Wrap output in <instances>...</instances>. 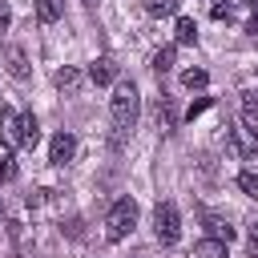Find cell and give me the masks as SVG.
Returning <instances> with one entry per match:
<instances>
[{
	"label": "cell",
	"instance_id": "obj_1",
	"mask_svg": "<svg viewBox=\"0 0 258 258\" xmlns=\"http://www.w3.org/2000/svg\"><path fill=\"white\" fill-rule=\"evenodd\" d=\"M109 113H113L117 133H129V129L137 125V117H141V93H137L133 81H121V85L113 89V97H109Z\"/></svg>",
	"mask_w": 258,
	"mask_h": 258
},
{
	"label": "cell",
	"instance_id": "obj_2",
	"mask_svg": "<svg viewBox=\"0 0 258 258\" xmlns=\"http://www.w3.org/2000/svg\"><path fill=\"white\" fill-rule=\"evenodd\" d=\"M133 226H137V202L133 198H117L113 210H109V218H105V238L121 242V238L133 234Z\"/></svg>",
	"mask_w": 258,
	"mask_h": 258
},
{
	"label": "cell",
	"instance_id": "obj_3",
	"mask_svg": "<svg viewBox=\"0 0 258 258\" xmlns=\"http://www.w3.org/2000/svg\"><path fill=\"white\" fill-rule=\"evenodd\" d=\"M153 234H157V242H177L181 238V218H177V206L173 202H161L157 210H153Z\"/></svg>",
	"mask_w": 258,
	"mask_h": 258
},
{
	"label": "cell",
	"instance_id": "obj_4",
	"mask_svg": "<svg viewBox=\"0 0 258 258\" xmlns=\"http://www.w3.org/2000/svg\"><path fill=\"white\" fill-rule=\"evenodd\" d=\"M0 137L8 149H20L24 145V129H20V117L12 109H0Z\"/></svg>",
	"mask_w": 258,
	"mask_h": 258
},
{
	"label": "cell",
	"instance_id": "obj_5",
	"mask_svg": "<svg viewBox=\"0 0 258 258\" xmlns=\"http://www.w3.org/2000/svg\"><path fill=\"white\" fill-rule=\"evenodd\" d=\"M73 153H77V137L60 129V133L48 141V161H52V165H64V161H73Z\"/></svg>",
	"mask_w": 258,
	"mask_h": 258
},
{
	"label": "cell",
	"instance_id": "obj_6",
	"mask_svg": "<svg viewBox=\"0 0 258 258\" xmlns=\"http://www.w3.org/2000/svg\"><path fill=\"white\" fill-rule=\"evenodd\" d=\"M4 64H8V73H12L16 81H28V56H24L20 44H8V48H4Z\"/></svg>",
	"mask_w": 258,
	"mask_h": 258
},
{
	"label": "cell",
	"instance_id": "obj_7",
	"mask_svg": "<svg viewBox=\"0 0 258 258\" xmlns=\"http://www.w3.org/2000/svg\"><path fill=\"white\" fill-rule=\"evenodd\" d=\"M226 137H230V145H234L238 157H254V153H258V137H254L250 129H230Z\"/></svg>",
	"mask_w": 258,
	"mask_h": 258
},
{
	"label": "cell",
	"instance_id": "obj_8",
	"mask_svg": "<svg viewBox=\"0 0 258 258\" xmlns=\"http://www.w3.org/2000/svg\"><path fill=\"white\" fill-rule=\"evenodd\" d=\"M202 222H206L210 238H222V242H234V238H238V230H234L230 218H222V214H202Z\"/></svg>",
	"mask_w": 258,
	"mask_h": 258
},
{
	"label": "cell",
	"instance_id": "obj_9",
	"mask_svg": "<svg viewBox=\"0 0 258 258\" xmlns=\"http://www.w3.org/2000/svg\"><path fill=\"white\" fill-rule=\"evenodd\" d=\"M89 77H93V85H109V81L117 77V64H113L109 56H97V60L89 64Z\"/></svg>",
	"mask_w": 258,
	"mask_h": 258
},
{
	"label": "cell",
	"instance_id": "obj_10",
	"mask_svg": "<svg viewBox=\"0 0 258 258\" xmlns=\"http://www.w3.org/2000/svg\"><path fill=\"white\" fill-rule=\"evenodd\" d=\"M64 12V0H36V20L40 24H56Z\"/></svg>",
	"mask_w": 258,
	"mask_h": 258
},
{
	"label": "cell",
	"instance_id": "obj_11",
	"mask_svg": "<svg viewBox=\"0 0 258 258\" xmlns=\"http://www.w3.org/2000/svg\"><path fill=\"white\" fill-rule=\"evenodd\" d=\"M242 117H246V129L258 137V89H250V93L242 97Z\"/></svg>",
	"mask_w": 258,
	"mask_h": 258
},
{
	"label": "cell",
	"instance_id": "obj_12",
	"mask_svg": "<svg viewBox=\"0 0 258 258\" xmlns=\"http://www.w3.org/2000/svg\"><path fill=\"white\" fill-rule=\"evenodd\" d=\"M52 81H56V89H60V93H77V89H81V73H77L73 64L56 69V77H52Z\"/></svg>",
	"mask_w": 258,
	"mask_h": 258
},
{
	"label": "cell",
	"instance_id": "obj_13",
	"mask_svg": "<svg viewBox=\"0 0 258 258\" xmlns=\"http://www.w3.org/2000/svg\"><path fill=\"white\" fill-rule=\"evenodd\" d=\"M194 254H198V258H226V242H222V238H202V242L194 246Z\"/></svg>",
	"mask_w": 258,
	"mask_h": 258
},
{
	"label": "cell",
	"instance_id": "obj_14",
	"mask_svg": "<svg viewBox=\"0 0 258 258\" xmlns=\"http://www.w3.org/2000/svg\"><path fill=\"white\" fill-rule=\"evenodd\" d=\"M173 36H177V44H194V40H198V24H194L189 16H177V28H173Z\"/></svg>",
	"mask_w": 258,
	"mask_h": 258
},
{
	"label": "cell",
	"instance_id": "obj_15",
	"mask_svg": "<svg viewBox=\"0 0 258 258\" xmlns=\"http://www.w3.org/2000/svg\"><path fill=\"white\" fill-rule=\"evenodd\" d=\"M20 129H24V149H32V145L40 141V125H36V117L24 113V117H20Z\"/></svg>",
	"mask_w": 258,
	"mask_h": 258
},
{
	"label": "cell",
	"instance_id": "obj_16",
	"mask_svg": "<svg viewBox=\"0 0 258 258\" xmlns=\"http://www.w3.org/2000/svg\"><path fill=\"white\" fill-rule=\"evenodd\" d=\"M145 8H149V16H177L181 0H145Z\"/></svg>",
	"mask_w": 258,
	"mask_h": 258
},
{
	"label": "cell",
	"instance_id": "obj_17",
	"mask_svg": "<svg viewBox=\"0 0 258 258\" xmlns=\"http://www.w3.org/2000/svg\"><path fill=\"white\" fill-rule=\"evenodd\" d=\"M238 189H242L246 198H258V173H254V169H242V173H238Z\"/></svg>",
	"mask_w": 258,
	"mask_h": 258
},
{
	"label": "cell",
	"instance_id": "obj_18",
	"mask_svg": "<svg viewBox=\"0 0 258 258\" xmlns=\"http://www.w3.org/2000/svg\"><path fill=\"white\" fill-rule=\"evenodd\" d=\"M206 81H210L206 69H185V73H181V85H185V89H206Z\"/></svg>",
	"mask_w": 258,
	"mask_h": 258
},
{
	"label": "cell",
	"instance_id": "obj_19",
	"mask_svg": "<svg viewBox=\"0 0 258 258\" xmlns=\"http://www.w3.org/2000/svg\"><path fill=\"white\" fill-rule=\"evenodd\" d=\"M173 60H177V52H173V48H161V52L153 56V73H169Z\"/></svg>",
	"mask_w": 258,
	"mask_h": 258
},
{
	"label": "cell",
	"instance_id": "obj_20",
	"mask_svg": "<svg viewBox=\"0 0 258 258\" xmlns=\"http://www.w3.org/2000/svg\"><path fill=\"white\" fill-rule=\"evenodd\" d=\"M12 177H16V157L0 153V181H12Z\"/></svg>",
	"mask_w": 258,
	"mask_h": 258
},
{
	"label": "cell",
	"instance_id": "obj_21",
	"mask_svg": "<svg viewBox=\"0 0 258 258\" xmlns=\"http://www.w3.org/2000/svg\"><path fill=\"white\" fill-rule=\"evenodd\" d=\"M8 24H12V8L0 0V32H8Z\"/></svg>",
	"mask_w": 258,
	"mask_h": 258
},
{
	"label": "cell",
	"instance_id": "obj_22",
	"mask_svg": "<svg viewBox=\"0 0 258 258\" xmlns=\"http://www.w3.org/2000/svg\"><path fill=\"white\" fill-rule=\"evenodd\" d=\"M44 202H48V189H36V194H28V210H32V206H44Z\"/></svg>",
	"mask_w": 258,
	"mask_h": 258
},
{
	"label": "cell",
	"instance_id": "obj_23",
	"mask_svg": "<svg viewBox=\"0 0 258 258\" xmlns=\"http://www.w3.org/2000/svg\"><path fill=\"white\" fill-rule=\"evenodd\" d=\"M214 20H230V4L218 0V4H214Z\"/></svg>",
	"mask_w": 258,
	"mask_h": 258
},
{
	"label": "cell",
	"instance_id": "obj_24",
	"mask_svg": "<svg viewBox=\"0 0 258 258\" xmlns=\"http://www.w3.org/2000/svg\"><path fill=\"white\" fill-rule=\"evenodd\" d=\"M202 109H210V97H202V101H194V105H189V117H198Z\"/></svg>",
	"mask_w": 258,
	"mask_h": 258
},
{
	"label": "cell",
	"instance_id": "obj_25",
	"mask_svg": "<svg viewBox=\"0 0 258 258\" xmlns=\"http://www.w3.org/2000/svg\"><path fill=\"white\" fill-rule=\"evenodd\" d=\"M0 218H4V202H0Z\"/></svg>",
	"mask_w": 258,
	"mask_h": 258
},
{
	"label": "cell",
	"instance_id": "obj_26",
	"mask_svg": "<svg viewBox=\"0 0 258 258\" xmlns=\"http://www.w3.org/2000/svg\"><path fill=\"white\" fill-rule=\"evenodd\" d=\"M85 4H89V8H93V4H97V0H85Z\"/></svg>",
	"mask_w": 258,
	"mask_h": 258
},
{
	"label": "cell",
	"instance_id": "obj_27",
	"mask_svg": "<svg viewBox=\"0 0 258 258\" xmlns=\"http://www.w3.org/2000/svg\"><path fill=\"white\" fill-rule=\"evenodd\" d=\"M214 4H218V0H214Z\"/></svg>",
	"mask_w": 258,
	"mask_h": 258
}]
</instances>
